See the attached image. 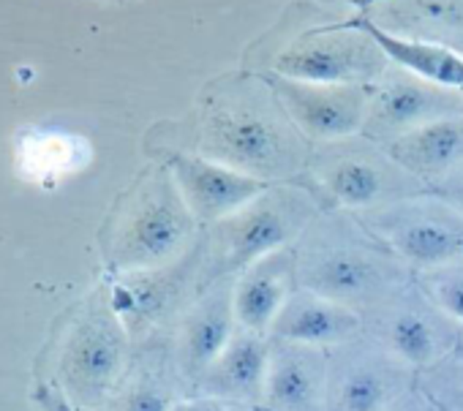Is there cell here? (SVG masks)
Masks as SVG:
<instances>
[{
	"label": "cell",
	"mask_w": 463,
	"mask_h": 411,
	"mask_svg": "<svg viewBox=\"0 0 463 411\" xmlns=\"http://www.w3.org/2000/svg\"><path fill=\"white\" fill-rule=\"evenodd\" d=\"M295 128L279 96H265L243 85L210 98L202 123V147L207 158L273 182L295 172L303 158V142Z\"/></svg>",
	"instance_id": "1"
},
{
	"label": "cell",
	"mask_w": 463,
	"mask_h": 411,
	"mask_svg": "<svg viewBox=\"0 0 463 411\" xmlns=\"http://www.w3.org/2000/svg\"><path fill=\"white\" fill-rule=\"evenodd\" d=\"M371 229L395 257L425 273L463 262V213L452 204L398 201L373 213Z\"/></svg>",
	"instance_id": "2"
},
{
	"label": "cell",
	"mask_w": 463,
	"mask_h": 411,
	"mask_svg": "<svg viewBox=\"0 0 463 411\" xmlns=\"http://www.w3.org/2000/svg\"><path fill=\"white\" fill-rule=\"evenodd\" d=\"M308 201L298 193H270L246 204L243 210L218 224V262L223 270H246L254 262L279 254L303 229Z\"/></svg>",
	"instance_id": "3"
},
{
	"label": "cell",
	"mask_w": 463,
	"mask_h": 411,
	"mask_svg": "<svg viewBox=\"0 0 463 411\" xmlns=\"http://www.w3.org/2000/svg\"><path fill=\"white\" fill-rule=\"evenodd\" d=\"M363 31V28H360ZM387 55L363 31H325L295 42L279 55V77L311 85H363L379 74Z\"/></svg>",
	"instance_id": "4"
},
{
	"label": "cell",
	"mask_w": 463,
	"mask_h": 411,
	"mask_svg": "<svg viewBox=\"0 0 463 411\" xmlns=\"http://www.w3.org/2000/svg\"><path fill=\"white\" fill-rule=\"evenodd\" d=\"M191 224L194 216L177 185L156 182L120 235L118 265L123 270H150L169 262L188 240Z\"/></svg>",
	"instance_id": "5"
},
{
	"label": "cell",
	"mask_w": 463,
	"mask_h": 411,
	"mask_svg": "<svg viewBox=\"0 0 463 411\" xmlns=\"http://www.w3.org/2000/svg\"><path fill=\"white\" fill-rule=\"evenodd\" d=\"M273 93L303 134L325 142H335L360 131L371 104L363 85H311L279 77Z\"/></svg>",
	"instance_id": "6"
},
{
	"label": "cell",
	"mask_w": 463,
	"mask_h": 411,
	"mask_svg": "<svg viewBox=\"0 0 463 411\" xmlns=\"http://www.w3.org/2000/svg\"><path fill=\"white\" fill-rule=\"evenodd\" d=\"M172 174L191 216L204 224H221L270 191L268 180L246 174L207 155H177Z\"/></svg>",
	"instance_id": "7"
},
{
	"label": "cell",
	"mask_w": 463,
	"mask_h": 411,
	"mask_svg": "<svg viewBox=\"0 0 463 411\" xmlns=\"http://www.w3.org/2000/svg\"><path fill=\"white\" fill-rule=\"evenodd\" d=\"M458 112V98L436 85H428L417 77H398L379 88L368 104L365 131L373 136H401L430 120L452 117Z\"/></svg>",
	"instance_id": "8"
},
{
	"label": "cell",
	"mask_w": 463,
	"mask_h": 411,
	"mask_svg": "<svg viewBox=\"0 0 463 411\" xmlns=\"http://www.w3.org/2000/svg\"><path fill=\"white\" fill-rule=\"evenodd\" d=\"M303 289L352 305L376 297L387 284L384 262L360 248H330L308 257L300 267Z\"/></svg>",
	"instance_id": "9"
},
{
	"label": "cell",
	"mask_w": 463,
	"mask_h": 411,
	"mask_svg": "<svg viewBox=\"0 0 463 411\" xmlns=\"http://www.w3.org/2000/svg\"><path fill=\"white\" fill-rule=\"evenodd\" d=\"M298 278V267L287 251L270 254L251 267H246L232 286V308H235V319L241 330L249 332H270L279 313L289 303L292 281Z\"/></svg>",
	"instance_id": "10"
},
{
	"label": "cell",
	"mask_w": 463,
	"mask_h": 411,
	"mask_svg": "<svg viewBox=\"0 0 463 411\" xmlns=\"http://www.w3.org/2000/svg\"><path fill=\"white\" fill-rule=\"evenodd\" d=\"M357 330H360V313L352 305L300 289L289 297V303L279 313L270 335L281 343L325 349L349 341Z\"/></svg>",
	"instance_id": "11"
},
{
	"label": "cell",
	"mask_w": 463,
	"mask_h": 411,
	"mask_svg": "<svg viewBox=\"0 0 463 411\" xmlns=\"http://www.w3.org/2000/svg\"><path fill=\"white\" fill-rule=\"evenodd\" d=\"M325 387L327 376L319 349L292 343L273 349L262 397L270 411H317Z\"/></svg>",
	"instance_id": "12"
},
{
	"label": "cell",
	"mask_w": 463,
	"mask_h": 411,
	"mask_svg": "<svg viewBox=\"0 0 463 411\" xmlns=\"http://www.w3.org/2000/svg\"><path fill=\"white\" fill-rule=\"evenodd\" d=\"M270 354H273V349L265 341V335L249 332V330L235 332L229 346L221 351V357L204 370L207 395L241 400L249 406L262 400Z\"/></svg>",
	"instance_id": "13"
},
{
	"label": "cell",
	"mask_w": 463,
	"mask_h": 411,
	"mask_svg": "<svg viewBox=\"0 0 463 411\" xmlns=\"http://www.w3.org/2000/svg\"><path fill=\"white\" fill-rule=\"evenodd\" d=\"M390 161L414 177H441L463 163V120L441 117L390 139Z\"/></svg>",
	"instance_id": "14"
},
{
	"label": "cell",
	"mask_w": 463,
	"mask_h": 411,
	"mask_svg": "<svg viewBox=\"0 0 463 411\" xmlns=\"http://www.w3.org/2000/svg\"><path fill=\"white\" fill-rule=\"evenodd\" d=\"M123 362V335L112 319H93L82 324L66 349V376L80 389H107Z\"/></svg>",
	"instance_id": "15"
},
{
	"label": "cell",
	"mask_w": 463,
	"mask_h": 411,
	"mask_svg": "<svg viewBox=\"0 0 463 411\" xmlns=\"http://www.w3.org/2000/svg\"><path fill=\"white\" fill-rule=\"evenodd\" d=\"M360 28L379 44V50L387 55V61L398 63L417 79L436 85L441 90H463V55H458L447 47L398 39L371 23H360Z\"/></svg>",
	"instance_id": "16"
},
{
	"label": "cell",
	"mask_w": 463,
	"mask_h": 411,
	"mask_svg": "<svg viewBox=\"0 0 463 411\" xmlns=\"http://www.w3.org/2000/svg\"><path fill=\"white\" fill-rule=\"evenodd\" d=\"M235 308H232V292H215L204 300L185 322L183 332V357L191 370L204 373L235 335Z\"/></svg>",
	"instance_id": "17"
},
{
	"label": "cell",
	"mask_w": 463,
	"mask_h": 411,
	"mask_svg": "<svg viewBox=\"0 0 463 411\" xmlns=\"http://www.w3.org/2000/svg\"><path fill=\"white\" fill-rule=\"evenodd\" d=\"M330 196L346 208H371L387 193V169L368 158H341L325 172Z\"/></svg>",
	"instance_id": "18"
},
{
	"label": "cell",
	"mask_w": 463,
	"mask_h": 411,
	"mask_svg": "<svg viewBox=\"0 0 463 411\" xmlns=\"http://www.w3.org/2000/svg\"><path fill=\"white\" fill-rule=\"evenodd\" d=\"M387 346L406 365H430L441 354V338L433 327V319L403 311L387 324Z\"/></svg>",
	"instance_id": "19"
},
{
	"label": "cell",
	"mask_w": 463,
	"mask_h": 411,
	"mask_svg": "<svg viewBox=\"0 0 463 411\" xmlns=\"http://www.w3.org/2000/svg\"><path fill=\"white\" fill-rule=\"evenodd\" d=\"M392 397V378L379 365H354L335 384V411H384Z\"/></svg>",
	"instance_id": "20"
},
{
	"label": "cell",
	"mask_w": 463,
	"mask_h": 411,
	"mask_svg": "<svg viewBox=\"0 0 463 411\" xmlns=\"http://www.w3.org/2000/svg\"><path fill=\"white\" fill-rule=\"evenodd\" d=\"M425 292L430 303L455 324L463 327V262H452L425 273Z\"/></svg>",
	"instance_id": "21"
},
{
	"label": "cell",
	"mask_w": 463,
	"mask_h": 411,
	"mask_svg": "<svg viewBox=\"0 0 463 411\" xmlns=\"http://www.w3.org/2000/svg\"><path fill=\"white\" fill-rule=\"evenodd\" d=\"M123 411H172V403L153 387H137L126 395Z\"/></svg>",
	"instance_id": "22"
},
{
	"label": "cell",
	"mask_w": 463,
	"mask_h": 411,
	"mask_svg": "<svg viewBox=\"0 0 463 411\" xmlns=\"http://www.w3.org/2000/svg\"><path fill=\"white\" fill-rule=\"evenodd\" d=\"M172 411H251V406L241 400L218 397V395H202V397L172 403Z\"/></svg>",
	"instance_id": "23"
},
{
	"label": "cell",
	"mask_w": 463,
	"mask_h": 411,
	"mask_svg": "<svg viewBox=\"0 0 463 411\" xmlns=\"http://www.w3.org/2000/svg\"><path fill=\"white\" fill-rule=\"evenodd\" d=\"M444 191H447V204H452L455 210L463 213V174L452 177V180L444 185Z\"/></svg>",
	"instance_id": "24"
},
{
	"label": "cell",
	"mask_w": 463,
	"mask_h": 411,
	"mask_svg": "<svg viewBox=\"0 0 463 411\" xmlns=\"http://www.w3.org/2000/svg\"><path fill=\"white\" fill-rule=\"evenodd\" d=\"M42 406H44L47 411H74L71 403H69L61 392H44V395H42Z\"/></svg>",
	"instance_id": "25"
},
{
	"label": "cell",
	"mask_w": 463,
	"mask_h": 411,
	"mask_svg": "<svg viewBox=\"0 0 463 411\" xmlns=\"http://www.w3.org/2000/svg\"><path fill=\"white\" fill-rule=\"evenodd\" d=\"M251 411H270L268 406H251Z\"/></svg>",
	"instance_id": "26"
}]
</instances>
